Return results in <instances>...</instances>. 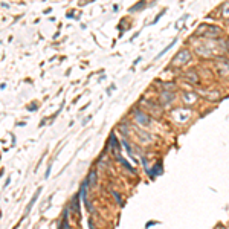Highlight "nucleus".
<instances>
[{
  "label": "nucleus",
  "mask_w": 229,
  "mask_h": 229,
  "mask_svg": "<svg viewBox=\"0 0 229 229\" xmlns=\"http://www.w3.org/2000/svg\"><path fill=\"white\" fill-rule=\"evenodd\" d=\"M189 57H191V55H189L188 51H182L180 53H177V57L174 58L173 63H174V64H185L186 61H189Z\"/></svg>",
  "instance_id": "obj_1"
},
{
  "label": "nucleus",
  "mask_w": 229,
  "mask_h": 229,
  "mask_svg": "<svg viewBox=\"0 0 229 229\" xmlns=\"http://www.w3.org/2000/svg\"><path fill=\"white\" fill-rule=\"evenodd\" d=\"M136 121H138V122H141V124H144V125H147V124L150 122V119H148L144 113H141V111H136Z\"/></svg>",
  "instance_id": "obj_2"
},
{
  "label": "nucleus",
  "mask_w": 229,
  "mask_h": 229,
  "mask_svg": "<svg viewBox=\"0 0 229 229\" xmlns=\"http://www.w3.org/2000/svg\"><path fill=\"white\" fill-rule=\"evenodd\" d=\"M38 194H40V189H38V191H37L35 194H34V197H32V200H31V202H29V205H28V206H26V211H25V217H28V214H29V212H31V208L34 206V203H35V200H37V197H38Z\"/></svg>",
  "instance_id": "obj_3"
},
{
  "label": "nucleus",
  "mask_w": 229,
  "mask_h": 229,
  "mask_svg": "<svg viewBox=\"0 0 229 229\" xmlns=\"http://www.w3.org/2000/svg\"><path fill=\"white\" fill-rule=\"evenodd\" d=\"M217 67H218V70H220L222 75H229V64H228V63H226V64H225V63H223V64H218Z\"/></svg>",
  "instance_id": "obj_4"
},
{
  "label": "nucleus",
  "mask_w": 229,
  "mask_h": 229,
  "mask_svg": "<svg viewBox=\"0 0 229 229\" xmlns=\"http://www.w3.org/2000/svg\"><path fill=\"white\" fill-rule=\"evenodd\" d=\"M173 98H174L173 93H168L167 90H165L163 93H162V101H167V104H170V102L173 101Z\"/></svg>",
  "instance_id": "obj_5"
},
{
  "label": "nucleus",
  "mask_w": 229,
  "mask_h": 229,
  "mask_svg": "<svg viewBox=\"0 0 229 229\" xmlns=\"http://www.w3.org/2000/svg\"><path fill=\"white\" fill-rule=\"evenodd\" d=\"M78 197H80V194H76V196L74 197V200H72V209H74L76 214H80V208H78Z\"/></svg>",
  "instance_id": "obj_6"
},
{
  "label": "nucleus",
  "mask_w": 229,
  "mask_h": 229,
  "mask_svg": "<svg viewBox=\"0 0 229 229\" xmlns=\"http://www.w3.org/2000/svg\"><path fill=\"white\" fill-rule=\"evenodd\" d=\"M186 76H188V78H186L188 81H191V82H199V80H197L199 76H197V74H196V72H193V70H191V74L188 72V74H186Z\"/></svg>",
  "instance_id": "obj_7"
},
{
  "label": "nucleus",
  "mask_w": 229,
  "mask_h": 229,
  "mask_svg": "<svg viewBox=\"0 0 229 229\" xmlns=\"http://www.w3.org/2000/svg\"><path fill=\"white\" fill-rule=\"evenodd\" d=\"M87 180H89V182H90L92 185H95V182H96V173H95V171H92V173L89 174V179H87Z\"/></svg>",
  "instance_id": "obj_8"
},
{
  "label": "nucleus",
  "mask_w": 229,
  "mask_h": 229,
  "mask_svg": "<svg viewBox=\"0 0 229 229\" xmlns=\"http://www.w3.org/2000/svg\"><path fill=\"white\" fill-rule=\"evenodd\" d=\"M111 193H113V196H115V199H116V202H118L119 205H122V200H121V197H119V194H118V193H116V191H111Z\"/></svg>",
  "instance_id": "obj_9"
},
{
  "label": "nucleus",
  "mask_w": 229,
  "mask_h": 229,
  "mask_svg": "<svg viewBox=\"0 0 229 229\" xmlns=\"http://www.w3.org/2000/svg\"><path fill=\"white\" fill-rule=\"evenodd\" d=\"M90 229H95V226H93V225H92V222H90Z\"/></svg>",
  "instance_id": "obj_10"
},
{
  "label": "nucleus",
  "mask_w": 229,
  "mask_h": 229,
  "mask_svg": "<svg viewBox=\"0 0 229 229\" xmlns=\"http://www.w3.org/2000/svg\"><path fill=\"white\" fill-rule=\"evenodd\" d=\"M228 49H229V41H228Z\"/></svg>",
  "instance_id": "obj_11"
}]
</instances>
